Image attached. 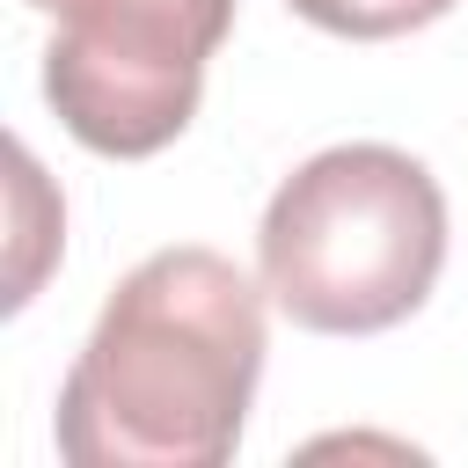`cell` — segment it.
Returning <instances> with one entry per match:
<instances>
[{
	"instance_id": "1",
	"label": "cell",
	"mask_w": 468,
	"mask_h": 468,
	"mask_svg": "<svg viewBox=\"0 0 468 468\" xmlns=\"http://www.w3.org/2000/svg\"><path fill=\"white\" fill-rule=\"evenodd\" d=\"M263 380V292L219 249H154L102 300L66 388L73 468H219Z\"/></svg>"
},
{
	"instance_id": "2",
	"label": "cell",
	"mask_w": 468,
	"mask_h": 468,
	"mask_svg": "<svg viewBox=\"0 0 468 468\" xmlns=\"http://www.w3.org/2000/svg\"><path fill=\"white\" fill-rule=\"evenodd\" d=\"M263 292L314 336H373L410 322L446 263L439 176L380 139L300 161L256 227Z\"/></svg>"
},
{
	"instance_id": "3",
	"label": "cell",
	"mask_w": 468,
	"mask_h": 468,
	"mask_svg": "<svg viewBox=\"0 0 468 468\" xmlns=\"http://www.w3.org/2000/svg\"><path fill=\"white\" fill-rule=\"evenodd\" d=\"M58 15L44 102L110 161L161 154L205 95V66L234 29V0H29Z\"/></svg>"
},
{
	"instance_id": "4",
	"label": "cell",
	"mask_w": 468,
	"mask_h": 468,
	"mask_svg": "<svg viewBox=\"0 0 468 468\" xmlns=\"http://www.w3.org/2000/svg\"><path fill=\"white\" fill-rule=\"evenodd\" d=\"M453 0H292L300 22L329 29V37H351V44H380V37H410L424 22H439Z\"/></svg>"
}]
</instances>
